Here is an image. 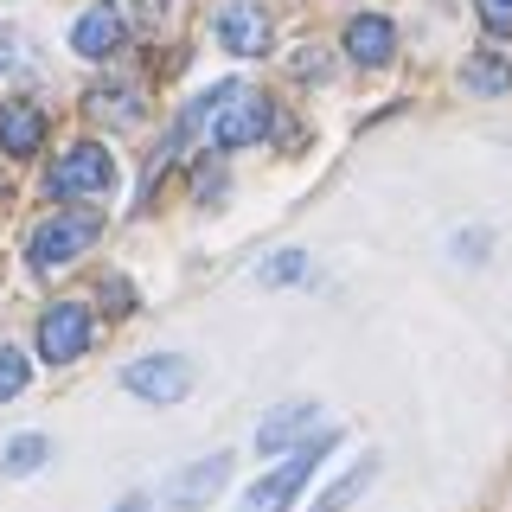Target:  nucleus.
Returning a JSON list of instances; mask_svg holds the SVG:
<instances>
[{
	"label": "nucleus",
	"instance_id": "obj_1",
	"mask_svg": "<svg viewBox=\"0 0 512 512\" xmlns=\"http://www.w3.org/2000/svg\"><path fill=\"white\" fill-rule=\"evenodd\" d=\"M333 442H340V436H314V442H301L288 461H276V468H269V474L244 493V512H295V500L308 493L314 468L333 455Z\"/></svg>",
	"mask_w": 512,
	"mask_h": 512
},
{
	"label": "nucleus",
	"instance_id": "obj_2",
	"mask_svg": "<svg viewBox=\"0 0 512 512\" xmlns=\"http://www.w3.org/2000/svg\"><path fill=\"white\" fill-rule=\"evenodd\" d=\"M96 231H103V218H96L90 205L58 212V218H39V231L26 237V263L32 269H58V263H71V256H84L96 244Z\"/></svg>",
	"mask_w": 512,
	"mask_h": 512
},
{
	"label": "nucleus",
	"instance_id": "obj_3",
	"mask_svg": "<svg viewBox=\"0 0 512 512\" xmlns=\"http://www.w3.org/2000/svg\"><path fill=\"white\" fill-rule=\"evenodd\" d=\"M109 186H116V167H109V148H96V141H77V148L45 173V192H52V199H103Z\"/></svg>",
	"mask_w": 512,
	"mask_h": 512
},
{
	"label": "nucleus",
	"instance_id": "obj_4",
	"mask_svg": "<svg viewBox=\"0 0 512 512\" xmlns=\"http://www.w3.org/2000/svg\"><path fill=\"white\" fill-rule=\"evenodd\" d=\"M269 135V96H256L244 84H224L218 116H212V148H250Z\"/></svg>",
	"mask_w": 512,
	"mask_h": 512
},
{
	"label": "nucleus",
	"instance_id": "obj_5",
	"mask_svg": "<svg viewBox=\"0 0 512 512\" xmlns=\"http://www.w3.org/2000/svg\"><path fill=\"white\" fill-rule=\"evenodd\" d=\"M96 340V314L84 301H58V308L39 314V359L45 365H71L77 352H90Z\"/></svg>",
	"mask_w": 512,
	"mask_h": 512
},
{
	"label": "nucleus",
	"instance_id": "obj_6",
	"mask_svg": "<svg viewBox=\"0 0 512 512\" xmlns=\"http://www.w3.org/2000/svg\"><path fill=\"white\" fill-rule=\"evenodd\" d=\"M122 384L135 397H148V404H180V397L192 391V365L180 359V352H154V359H135V365H128Z\"/></svg>",
	"mask_w": 512,
	"mask_h": 512
},
{
	"label": "nucleus",
	"instance_id": "obj_7",
	"mask_svg": "<svg viewBox=\"0 0 512 512\" xmlns=\"http://www.w3.org/2000/svg\"><path fill=\"white\" fill-rule=\"evenodd\" d=\"M218 45L231 58H263L269 45H276V26H269V13L263 7H231L218 20Z\"/></svg>",
	"mask_w": 512,
	"mask_h": 512
},
{
	"label": "nucleus",
	"instance_id": "obj_8",
	"mask_svg": "<svg viewBox=\"0 0 512 512\" xmlns=\"http://www.w3.org/2000/svg\"><path fill=\"white\" fill-rule=\"evenodd\" d=\"M224 474H231V455H205V461H192V468L167 487V506H173V512H205V506H212V493L224 487Z\"/></svg>",
	"mask_w": 512,
	"mask_h": 512
},
{
	"label": "nucleus",
	"instance_id": "obj_9",
	"mask_svg": "<svg viewBox=\"0 0 512 512\" xmlns=\"http://www.w3.org/2000/svg\"><path fill=\"white\" fill-rule=\"evenodd\" d=\"M122 39H128L122 13H116V7H103V0H96V7H84V20L71 26V45H77L84 58H116V52H122Z\"/></svg>",
	"mask_w": 512,
	"mask_h": 512
},
{
	"label": "nucleus",
	"instance_id": "obj_10",
	"mask_svg": "<svg viewBox=\"0 0 512 512\" xmlns=\"http://www.w3.org/2000/svg\"><path fill=\"white\" fill-rule=\"evenodd\" d=\"M391 52H397V26L384 20V13H359V20H346V58L352 64H391Z\"/></svg>",
	"mask_w": 512,
	"mask_h": 512
},
{
	"label": "nucleus",
	"instance_id": "obj_11",
	"mask_svg": "<svg viewBox=\"0 0 512 512\" xmlns=\"http://www.w3.org/2000/svg\"><path fill=\"white\" fill-rule=\"evenodd\" d=\"M39 141H45V116L32 103H7V109H0V148H7L13 160L39 154Z\"/></svg>",
	"mask_w": 512,
	"mask_h": 512
},
{
	"label": "nucleus",
	"instance_id": "obj_12",
	"mask_svg": "<svg viewBox=\"0 0 512 512\" xmlns=\"http://www.w3.org/2000/svg\"><path fill=\"white\" fill-rule=\"evenodd\" d=\"M84 116H96V122H135L141 116V84H90Z\"/></svg>",
	"mask_w": 512,
	"mask_h": 512
},
{
	"label": "nucleus",
	"instance_id": "obj_13",
	"mask_svg": "<svg viewBox=\"0 0 512 512\" xmlns=\"http://www.w3.org/2000/svg\"><path fill=\"white\" fill-rule=\"evenodd\" d=\"M308 423H314V404H282V410H269V423L256 429V448L282 455L288 442H301V436H308Z\"/></svg>",
	"mask_w": 512,
	"mask_h": 512
},
{
	"label": "nucleus",
	"instance_id": "obj_14",
	"mask_svg": "<svg viewBox=\"0 0 512 512\" xmlns=\"http://www.w3.org/2000/svg\"><path fill=\"white\" fill-rule=\"evenodd\" d=\"M372 474H378V455H365V461H359V468H352L346 480H333V487H327V500H320L314 512H346V506L359 500L365 487H372Z\"/></svg>",
	"mask_w": 512,
	"mask_h": 512
},
{
	"label": "nucleus",
	"instance_id": "obj_15",
	"mask_svg": "<svg viewBox=\"0 0 512 512\" xmlns=\"http://www.w3.org/2000/svg\"><path fill=\"white\" fill-rule=\"evenodd\" d=\"M468 90H480V96H506L512 90V71H506V58H493V52H480V58H468Z\"/></svg>",
	"mask_w": 512,
	"mask_h": 512
},
{
	"label": "nucleus",
	"instance_id": "obj_16",
	"mask_svg": "<svg viewBox=\"0 0 512 512\" xmlns=\"http://www.w3.org/2000/svg\"><path fill=\"white\" fill-rule=\"evenodd\" d=\"M301 269H308V256H301V250H276L263 269H256V282H263V288H282V282H301Z\"/></svg>",
	"mask_w": 512,
	"mask_h": 512
},
{
	"label": "nucleus",
	"instance_id": "obj_17",
	"mask_svg": "<svg viewBox=\"0 0 512 512\" xmlns=\"http://www.w3.org/2000/svg\"><path fill=\"white\" fill-rule=\"evenodd\" d=\"M45 455H52V442H45V436H13V448H7V474L45 468Z\"/></svg>",
	"mask_w": 512,
	"mask_h": 512
},
{
	"label": "nucleus",
	"instance_id": "obj_18",
	"mask_svg": "<svg viewBox=\"0 0 512 512\" xmlns=\"http://www.w3.org/2000/svg\"><path fill=\"white\" fill-rule=\"evenodd\" d=\"M26 352H13V346H0V404H7V397H20L26 391Z\"/></svg>",
	"mask_w": 512,
	"mask_h": 512
},
{
	"label": "nucleus",
	"instance_id": "obj_19",
	"mask_svg": "<svg viewBox=\"0 0 512 512\" xmlns=\"http://www.w3.org/2000/svg\"><path fill=\"white\" fill-rule=\"evenodd\" d=\"M474 7H480V26L487 32H500V39L512 32V0H474Z\"/></svg>",
	"mask_w": 512,
	"mask_h": 512
},
{
	"label": "nucleus",
	"instance_id": "obj_20",
	"mask_svg": "<svg viewBox=\"0 0 512 512\" xmlns=\"http://www.w3.org/2000/svg\"><path fill=\"white\" fill-rule=\"evenodd\" d=\"M116 512H148V500H122V506H116Z\"/></svg>",
	"mask_w": 512,
	"mask_h": 512
},
{
	"label": "nucleus",
	"instance_id": "obj_21",
	"mask_svg": "<svg viewBox=\"0 0 512 512\" xmlns=\"http://www.w3.org/2000/svg\"><path fill=\"white\" fill-rule=\"evenodd\" d=\"M7 45H13V39H7V26H0V64H7Z\"/></svg>",
	"mask_w": 512,
	"mask_h": 512
},
{
	"label": "nucleus",
	"instance_id": "obj_22",
	"mask_svg": "<svg viewBox=\"0 0 512 512\" xmlns=\"http://www.w3.org/2000/svg\"><path fill=\"white\" fill-rule=\"evenodd\" d=\"M160 7H167V0H141V13H160Z\"/></svg>",
	"mask_w": 512,
	"mask_h": 512
}]
</instances>
